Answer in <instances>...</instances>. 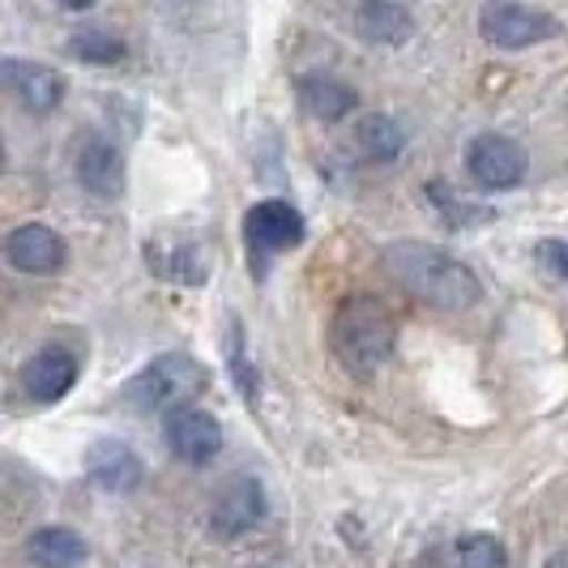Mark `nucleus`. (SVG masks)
I'll list each match as a JSON object with an SVG mask.
<instances>
[{
  "mask_svg": "<svg viewBox=\"0 0 568 568\" xmlns=\"http://www.w3.org/2000/svg\"><path fill=\"white\" fill-rule=\"evenodd\" d=\"M398 325L389 308L372 295H355L334 313V355L351 372H376L394 355Z\"/></svg>",
  "mask_w": 568,
  "mask_h": 568,
  "instance_id": "f03ea898",
  "label": "nucleus"
},
{
  "mask_svg": "<svg viewBox=\"0 0 568 568\" xmlns=\"http://www.w3.org/2000/svg\"><path fill=\"white\" fill-rule=\"evenodd\" d=\"M4 85L27 112H57L64 99V78L48 64H27V60H4Z\"/></svg>",
  "mask_w": 568,
  "mask_h": 568,
  "instance_id": "9d476101",
  "label": "nucleus"
},
{
  "mask_svg": "<svg viewBox=\"0 0 568 568\" xmlns=\"http://www.w3.org/2000/svg\"><path fill=\"white\" fill-rule=\"evenodd\" d=\"M385 270L402 291H410L415 300H424L432 308H445V313H466L484 295V286H479L475 270L466 261L440 253L432 244H419V240L389 244L385 248Z\"/></svg>",
  "mask_w": 568,
  "mask_h": 568,
  "instance_id": "f257e3e1",
  "label": "nucleus"
},
{
  "mask_svg": "<svg viewBox=\"0 0 568 568\" xmlns=\"http://www.w3.org/2000/svg\"><path fill=\"white\" fill-rule=\"evenodd\" d=\"M300 103H304V112L316 115V120L338 124V120H346V115L355 112L359 94L346 82H338V78H304V82H300Z\"/></svg>",
  "mask_w": 568,
  "mask_h": 568,
  "instance_id": "4468645a",
  "label": "nucleus"
},
{
  "mask_svg": "<svg viewBox=\"0 0 568 568\" xmlns=\"http://www.w3.org/2000/svg\"><path fill=\"white\" fill-rule=\"evenodd\" d=\"M244 231H248V244L261 253H286L304 240V219L291 201H261L248 210Z\"/></svg>",
  "mask_w": 568,
  "mask_h": 568,
  "instance_id": "0eeeda50",
  "label": "nucleus"
},
{
  "mask_svg": "<svg viewBox=\"0 0 568 568\" xmlns=\"http://www.w3.org/2000/svg\"><path fill=\"white\" fill-rule=\"evenodd\" d=\"M27 556L39 568H78L85 560V542L82 535L64 530V526H43L30 535Z\"/></svg>",
  "mask_w": 568,
  "mask_h": 568,
  "instance_id": "2eb2a0df",
  "label": "nucleus"
},
{
  "mask_svg": "<svg viewBox=\"0 0 568 568\" xmlns=\"http://www.w3.org/2000/svg\"><path fill=\"white\" fill-rule=\"evenodd\" d=\"M78 381V364L64 351H39L22 368V385L34 402H60Z\"/></svg>",
  "mask_w": 568,
  "mask_h": 568,
  "instance_id": "ddd939ff",
  "label": "nucleus"
},
{
  "mask_svg": "<svg viewBox=\"0 0 568 568\" xmlns=\"http://www.w3.org/2000/svg\"><path fill=\"white\" fill-rule=\"evenodd\" d=\"M85 475L94 487L120 496V491H133L142 484V462L124 440H94L85 454Z\"/></svg>",
  "mask_w": 568,
  "mask_h": 568,
  "instance_id": "9b49d317",
  "label": "nucleus"
},
{
  "mask_svg": "<svg viewBox=\"0 0 568 568\" xmlns=\"http://www.w3.org/2000/svg\"><path fill=\"white\" fill-rule=\"evenodd\" d=\"M168 449L180 462H189V466H205L223 449V427L210 410L180 406V410H171L168 419Z\"/></svg>",
  "mask_w": 568,
  "mask_h": 568,
  "instance_id": "423d86ee",
  "label": "nucleus"
},
{
  "mask_svg": "<svg viewBox=\"0 0 568 568\" xmlns=\"http://www.w3.org/2000/svg\"><path fill=\"white\" fill-rule=\"evenodd\" d=\"M542 568H568V551H560V556H551Z\"/></svg>",
  "mask_w": 568,
  "mask_h": 568,
  "instance_id": "412c9836",
  "label": "nucleus"
},
{
  "mask_svg": "<svg viewBox=\"0 0 568 568\" xmlns=\"http://www.w3.org/2000/svg\"><path fill=\"white\" fill-rule=\"evenodd\" d=\"M261 517H265L261 484H256V479H231V484L214 496L210 526H214V535H223V539H240V535L253 530Z\"/></svg>",
  "mask_w": 568,
  "mask_h": 568,
  "instance_id": "6e6552de",
  "label": "nucleus"
},
{
  "mask_svg": "<svg viewBox=\"0 0 568 568\" xmlns=\"http://www.w3.org/2000/svg\"><path fill=\"white\" fill-rule=\"evenodd\" d=\"M124 39H115L112 30L103 27H85L69 39V57H78L82 64H120L124 60Z\"/></svg>",
  "mask_w": 568,
  "mask_h": 568,
  "instance_id": "f3484780",
  "label": "nucleus"
},
{
  "mask_svg": "<svg viewBox=\"0 0 568 568\" xmlns=\"http://www.w3.org/2000/svg\"><path fill=\"white\" fill-rule=\"evenodd\" d=\"M402 129L389 120V115H368L364 124H359V145H364V154L376 159V163H389V159H398L402 154Z\"/></svg>",
  "mask_w": 568,
  "mask_h": 568,
  "instance_id": "a211bd4d",
  "label": "nucleus"
},
{
  "mask_svg": "<svg viewBox=\"0 0 568 568\" xmlns=\"http://www.w3.org/2000/svg\"><path fill=\"white\" fill-rule=\"evenodd\" d=\"M4 256L22 274H57L64 265V240L52 227H43V223H27V227H18L9 235Z\"/></svg>",
  "mask_w": 568,
  "mask_h": 568,
  "instance_id": "1a4fd4ad",
  "label": "nucleus"
},
{
  "mask_svg": "<svg viewBox=\"0 0 568 568\" xmlns=\"http://www.w3.org/2000/svg\"><path fill=\"white\" fill-rule=\"evenodd\" d=\"M201 389H205V368H201L197 359H189V355H159V359H150L129 385H124V402L133 406V410H180V406H189V402L197 398Z\"/></svg>",
  "mask_w": 568,
  "mask_h": 568,
  "instance_id": "7ed1b4c3",
  "label": "nucleus"
},
{
  "mask_svg": "<svg viewBox=\"0 0 568 568\" xmlns=\"http://www.w3.org/2000/svg\"><path fill=\"white\" fill-rule=\"evenodd\" d=\"M78 180L94 197H120L124 193V154L103 138L85 142L78 150Z\"/></svg>",
  "mask_w": 568,
  "mask_h": 568,
  "instance_id": "f8f14e48",
  "label": "nucleus"
},
{
  "mask_svg": "<svg viewBox=\"0 0 568 568\" xmlns=\"http://www.w3.org/2000/svg\"><path fill=\"white\" fill-rule=\"evenodd\" d=\"M542 270H551L556 278H568V244L565 240H542L539 248H535Z\"/></svg>",
  "mask_w": 568,
  "mask_h": 568,
  "instance_id": "aec40b11",
  "label": "nucleus"
},
{
  "mask_svg": "<svg viewBox=\"0 0 568 568\" xmlns=\"http://www.w3.org/2000/svg\"><path fill=\"white\" fill-rule=\"evenodd\" d=\"M466 168L475 175V184L484 189H517L526 180V150L513 142V138H500V133H487V138H475L466 145Z\"/></svg>",
  "mask_w": 568,
  "mask_h": 568,
  "instance_id": "39448f33",
  "label": "nucleus"
},
{
  "mask_svg": "<svg viewBox=\"0 0 568 568\" xmlns=\"http://www.w3.org/2000/svg\"><path fill=\"white\" fill-rule=\"evenodd\" d=\"M479 30L491 48H505V52H517V48H535L542 39L560 34V18L542 13V9H530V4H517V0H487L484 13H479Z\"/></svg>",
  "mask_w": 568,
  "mask_h": 568,
  "instance_id": "20e7f679",
  "label": "nucleus"
},
{
  "mask_svg": "<svg viewBox=\"0 0 568 568\" xmlns=\"http://www.w3.org/2000/svg\"><path fill=\"white\" fill-rule=\"evenodd\" d=\"M64 4H69V9H90L94 0H64Z\"/></svg>",
  "mask_w": 568,
  "mask_h": 568,
  "instance_id": "4be33fe9",
  "label": "nucleus"
},
{
  "mask_svg": "<svg viewBox=\"0 0 568 568\" xmlns=\"http://www.w3.org/2000/svg\"><path fill=\"white\" fill-rule=\"evenodd\" d=\"M457 568H509L505 542L491 535H466L457 539Z\"/></svg>",
  "mask_w": 568,
  "mask_h": 568,
  "instance_id": "6ab92c4d",
  "label": "nucleus"
},
{
  "mask_svg": "<svg viewBox=\"0 0 568 568\" xmlns=\"http://www.w3.org/2000/svg\"><path fill=\"white\" fill-rule=\"evenodd\" d=\"M359 30H364V39H376V43H402V39H410L415 22L398 0H368L359 9Z\"/></svg>",
  "mask_w": 568,
  "mask_h": 568,
  "instance_id": "dca6fc26",
  "label": "nucleus"
}]
</instances>
